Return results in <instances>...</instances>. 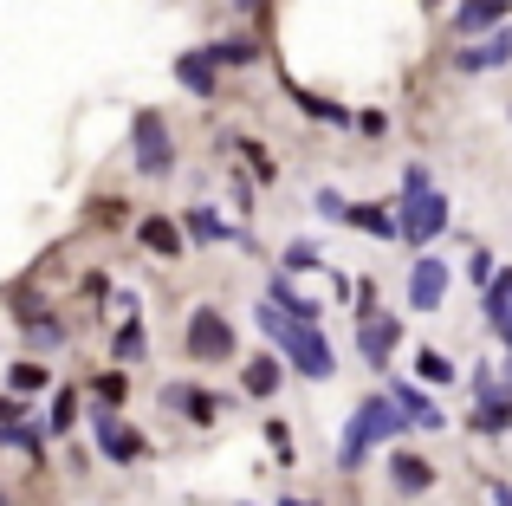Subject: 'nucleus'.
<instances>
[{
  "label": "nucleus",
  "mask_w": 512,
  "mask_h": 506,
  "mask_svg": "<svg viewBox=\"0 0 512 506\" xmlns=\"http://www.w3.org/2000/svg\"><path fill=\"white\" fill-rule=\"evenodd\" d=\"M500 65H512V33L506 26L487 39V46H461V72H500Z\"/></svg>",
  "instance_id": "obj_11"
},
{
  "label": "nucleus",
  "mask_w": 512,
  "mask_h": 506,
  "mask_svg": "<svg viewBox=\"0 0 512 506\" xmlns=\"http://www.w3.org/2000/svg\"><path fill=\"white\" fill-rule=\"evenodd\" d=\"M65 429H72V396L59 390V396H52V429L46 435H65Z\"/></svg>",
  "instance_id": "obj_29"
},
{
  "label": "nucleus",
  "mask_w": 512,
  "mask_h": 506,
  "mask_svg": "<svg viewBox=\"0 0 512 506\" xmlns=\"http://www.w3.org/2000/svg\"><path fill=\"white\" fill-rule=\"evenodd\" d=\"M389 403H396V409H402V422H422V429H441V409H435V403H428V396H422V390H409V383H402V390H396V396H389Z\"/></svg>",
  "instance_id": "obj_16"
},
{
  "label": "nucleus",
  "mask_w": 512,
  "mask_h": 506,
  "mask_svg": "<svg viewBox=\"0 0 512 506\" xmlns=\"http://www.w3.org/2000/svg\"><path fill=\"white\" fill-rule=\"evenodd\" d=\"M415 370H422L428 383H454V364H448L441 351H422V357H415Z\"/></svg>",
  "instance_id": "obj_25"
},
{
  "label": "nucleus",
  "mask_w": 512,
  "mask_h": 506,
  "mask_svg": "<svg viewBox=\"0 0 512 506\" xmlns=\"http://www.w3.org/2000/svg\"><path fill=\"white\" fill-rule=\"evenodd\" d=\"M299 104H305V117H318V124H338V130H344V124H357V117H350L344 104L318 98V91H305V85H299Z\"/></svg>",
  "instance_id": "obj_17"
},
{
  "label": "nucleus",
  "mask_w": 512,
  "mask_h": 506,
  "mask_svg": "<svg viewBox=\"0 0 512 506\" xmlns=\"http://www.w3.org/2000/svg\"><path fill=\"white\" fill-rule=\"evenodd\" d=\"M493 506H512V487L506 481H493Z\"/></svg>",
  "instance_id": "obj_33"
},
{
  "label": "nucleus",
  "mask_w": 512,
  "mask_h": 506,
  "mask_svg": "<svg viewBox=\"0 0 512 506\" xmlns=\"http://www.w3.org/2000/svg\"><path fill=\"white\" fill-rule=\"evenodd\" d=\"M175 85H182V91H201V98H208V91H214V65H208V52H182V59H175Z\"/></svg>",
  "instance_id": "obj_15"
},
{
  "label": "nucleus",
  "mask_w": 512,
  "mask_h": 506,
  "mask_svg": "<svg viewBox=\"0 0 512 506\" xmlns=\"http://www.w3.org/2000/svg\"><path fill=\"white\" fill-rule=\"evenodd\" d=\"M396 338H402V325H396V318H363V325H357V351L370 357V364H389Z\"/></svg>",
  "instance_id": "obj_9"
},
{
  "label": "nucleus",
  "mask_w": 512,
  "mask_h": 506,
  "mask_svg": "<svg viewBox=\"0 0 512 506\" xmlns=\"http://www.w3.org/2000/svg\"><path fill=\"white\" fill-rule=\"evenodd\" d=\"M474 396H480L474 429L480 435H506L512 429V390H506V383H493V370H474Z\"/></svg>",
  "instance_id": "obj_5"
},
{
  "label": "nucleus",
  "mask_w": 512,
  "mask_h": 506,
  "mask_svg": "<svg viewBox=\"0 0 512 506\" xmlns=\"http://www.w3.org/2000/svg\"><path fill=\"white\" fill-rule=\"evenodd\" d=\"M357 130H363V137H383L389 117H383V111H363V117H357Z\"/></svg>",
  "instance_id": "obj_31"
},
{
  "label": "nucleus",
  "mask_w": 512,
  "mask_h": 506,
  "mask_svg": "<svg viewBox=\"0 0 512 506\" xmlns=\"http://www.w3.org/2000/svg\"><path fill=\"white\" fill-rule=\"evenodd\" d=\"M188 357H201V364L234 357V325H227L221 312H195L188 318Z\"/></svg>",
  "instance_id": "obj_4"
},
{
  "label": "nucleus",
  "mask_w": 512,
  "mask_h": 506,
  "mask_svg": "<svg viewBox=\"0 0 512 506\" xmlns=\"http://www.w3.org/2000/svg\"><path fill=\"white\" fill-rule=\"evenodd\" d=\"M312 266H318V247L312 241H292L286 247V273H312Z\"/></svg>",
  "instance_id": "obj_26"
},
{
  "label": "nucleus",
  "mask_w": 512,
  "mask_h": 506,
  "mask_svg": "<svg viewBox=\"0 0 512 506\" xmlns=\"http://www.w3.org/2000/svg\"><path fill=\"white\" fill-rule=\"evenodd\" d=\"M182 228H188V241H201V247H214V241H234V234H240V228H227V221L214 215V208H201V202L182 215Z\"/></svg>",
  "instance_id": "obj_14"
},
{
  "label": "nucleus",
  "mask_w": 512,
  "mask_h": 506,
  "mask_svg": "<svg viewBox=\"0 0 512 506\" xmlns=\"http://www.w3.org/2000/svg\"><path fill=\"white\" fill-rule=\"evenodd\" d=\"M26 338H33V351H52V344H59L65 331L52 325V318H33V325H26Z\"/></svg>",
  "instance_id": "obj_28"
},
{
  "label": "nucleus",
  "mask_w": 512,
  "mask_h": 506,
  "mask_svg": "<svg viewBox=\"0 0 512 506\" xmlns=\"http://www.w3.org/2000/svg\"><path fill=\"white\" fill-rule=\"evenodd\" d=\"M143 351V325H124L117 331V357H137Z\"/></svg>",
  "instance_id": "obj_30"
},
{
  "label": "nucleus",
  "mask_w": 512,
  "mask_h": 506,
  "mask_svg": "<svg viewBox=\"0 0 512 506\" xmlns=\"http://www.w3.org/2000/svg\"><path fill=\"white\" fill-rule=\"evenodd\" d=\"M428 189H435V182H428V169H422V163L402 169V202H415V195H428Z\"/></svg>",
  "instance_id": "obj_27"
},
{
  "label": "nucleus",
  "mask_w": 512,
  "mask_h": 506,
  "mask_svg": "<svg viewBox=\"0 0 512 506\" xmlns=\"http://www.w3.org/2000/svg\"><path fill=\"white\" fill-rule=\"evenodd\" d=\"M286 506H305V500H286Z\"/></svg>",
  "instance_id": "obj_34"
},
{
  "label": "nucleus",
  "mask_w": 512,
  "mask_h": 506,
  "mask_svg": "<svg viewBox=\"0 0 512 506\" xmlns=\"http://www.w3.org/2000/svg\"><path fill=\"white\" fill-rule=\"evenodd\" d=\"M91 435H98V448H104L111 461H137V455H143V435H130L117 416H98V422H91Z\"/></svg>",
  "instance_id": "obj_10"
},
{
  "label": "nucleus",
  "mask_w": 512,
  "mask_h": 506,
  "mask_svg": "<svg viewBox=\"0 0 512 506\" xmlns=\"http://www.w3.org/2000/svg\"><path fill=\"white\" fill-rule=\"evenodd\" d=\"M0 442H7V448H26V455H39V448H46V435L26 429V422H0Z\"/></svg>",
  "instance_id": "obj_22"
},
{
  "label": "nucleus",
  "mask_w": 512,
  "mask_h": 506,
  "mask_svg": "<svg viewBox=\"0 0 512 506\" xmlns=\"http://www.w3.org/2000/svg\"><path fill=\"white\" fill-rule=\"evenodd\" d=\"M169 403L182 409V416H195V422H214V396L208 390H169Z\"/></svg>",
  "instance_id": "obj_21"
},
{
  "label": "nucleus",
  "mask_w": 512,
  "mask_h": 506,
  "mask_svg": "<svg viewBox=\"0 0 512 506\" xmlns=\"http://www.w3.org/2000/svg\"><path fill=\"white\" fill-rule=\"evenodd\" d=\"M448 228V195H415V202H402V215H396V241H409V247H428L435 234Z\"/></svg>",
  "instance_id": "obj_3"
},
{
  "label": "nucleus",
  "mask_w": 512,
  "mask_h": 506,
  "mask_svg": "<svg viewBox=\"0 0 512 506\" xmlns=\"http://www.w3.org/2000/svg\"><path fill=\"white\" fill-rule=\"evenodd\" d=\"M143 247H150V253H182V234H175L163 215H150V221H143Z\"/></svg>",
  "instance_id": "obj_19"
},
{
  "label": "nucleus",
  "mask_w": 512,
  "mask_h": 506,
  "mask_svg": "<svg viewBox=\"0 0 512 506\" xmlns=\"http://www.w3.org/2000/svg\"><path fill=\"white\" fill-rule=\"evenodd\" d=\"M493 331H500V344H512V305H506L500 318H493Z\"/></svg>",
  "instance_id": "obj_32"
},
{
  "label": "nucleus",
  "mask_w": 512,
  "mask_h": 506,
  "mask_svg": "<svg viewBox=\"0 0 512 506\" xmlns=\"http://www.w3.org/2000/svg\"><path fill=\"white\" fill-rule=\"evenodd\" d=\"M441 292H448V266H441V260H415L409 266V305H415V312H435Z\"/></svg>",
  "instance_id": "obj_7"
},
{
  "label": "nucleus",
  "mask_w": 512,
  "mask_h": 506,
  "mask_svg": "<svg viewBox=\"0 0 512 506\" xmlns=\"http://www.w3.org/2000/svg\"><path fill=\"white\" fill-rule=\"evenodd\" d=\"M7 383H13V390H20V396H33V390H46L52 377H46V370H39V364H13V377H7Z\"/></svg>",
  "instance_id": "obj_24"
},
{
  "label": "nucleus",
  "mask_w": 512,
  "mask_h": 506,
  "mask_svg": "<svg viewBox=\"0 0 512 506\" xmlns=\"http://www.w3.org/2000/svg\"><path fill=\"white\" fill-rule=\"evenodd\" d=\"M279 344H286V357L305 370V377H331V344L318 325H286L279 331Z\"/></svg>",
  "instance_id": "obj_6"
},
{
  "label": "nucleus",
  "mask_w": 512,
  "mask_h": 506,
  "mask_svg": "<svg viewBox=\"0 0 512 506\" xmlns=\"http://www.w3.org/2000/svg\"><path fill=\"white\" fill-rule=\"evenodd\" d=\"M130 143H137L143 176H169V169H175V143H169L163 111H137V124H130Z\"/></svg>",
  "instance_id": "obj_2"
},
{
  "label": "nucleus",
  "mask_w": 512,
  "mask_h": 506,
  "mask_svg": "<svg viewBox=\"0 0 512 506\" xmlns=\"http://www.w3.org/2000/svg\"><path fill=\"white\" fill-rule=\"evenodd\" d=\"M344 221H350L357 234H370V241H396V215H389V208H376V202L344 208Z\"/></svg>",
  "instance_id": "obj_13"
},
{
  "label": "nucleus",
  "mask_w": 512,
  "mask_h": 506,
  "mask_svg": "<svg viewBox=\"0 0 512 506\" xmlns=\"http://www.w3.org/2000/svg\"><path fill=\"white\" fill-rule=\"evenodd\" d=\"M409 422H402V409L389 403V396H363L357 416H350L344 429V448H338V468H363V455H370V442H389V435H402Z\"/></svg>",
  "instance_id": "obj_1"
},
{
  "label": "nucleus",
  "mask_w": 512,
  "mask_h": 506,
  "mask_svg": "<svg viewBox=\"0 0 512 506\" xmlns=\"http://www.w3.org/2000/svg\"><path fill=\"white\" fill-rule=\"evenodd\" d=\"M260 52H253V39H221V46H208V65H253Z\"/></svg>",
  "instance_id": "obj_20"
},
{
  "label": "nucleus",
  "mask_w": 512,
  "mask_h": 506,
  "mask_svg": "<svg viewBox=\"0 0 512 506\" xmlns=\"http://www.w3.org/2000/svg\"><path fill=\"white\" fill-rule=\"evenodd\" d=\"M506 305H512V266H506L500 279H487V318H500Z\"/></svg>",
  "instance_id": "obj_23"
},
{
  "label": "nucleus",
  "mask_w": 512,
  "mask_h": 506,
  "mask_svg": "<svg viewBox=\"0 0 512 506\" xmlns=\"http://www.w3.org/2000/svg\"><path fill=\"white\" fill-rule=\"evenodd\" d=\"M240 383H247V396H273L279 390V357H253Z\"/></svg>",
  "instance_id": "obj_18"
},
{
  "label": "nucleus",
  "mask_w": 512,
  "mask_h": 506,
  "mask_svg": "<svg viewBox=\"0 0 512 506\" xmlns=\"http://www.w3.org/2000/svg\"><path fill=\"white\" fill-rule=\"evenodd\" d=\"M389 481H396L402 494H428V487H435V468H428L422 455H409V448H402V455L389 461Z\"/></svg>",
  "instance_id": "obj_12"
},
{
  "label": "nucleus",
  "mask_w": 512,
  "mask_h": 506,
  "mask_svg": "<svg viewBox=\"0 0 512 506\" xmlns=\"http://www.w3.org/2000/svg\"><path fill=\"white\" fill-rule=\"evenodd\" d=\"M506 7H512V0H461V13H454V26H461V39H474V33H500Z\"/></svg>",
  "instance_id": "obj_8"
}]
</instances>
